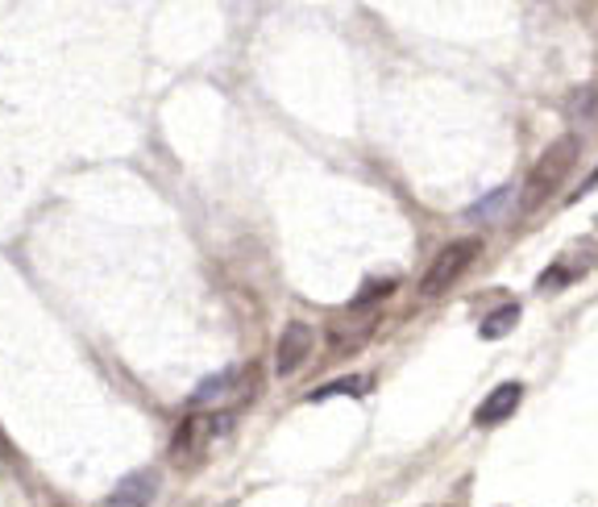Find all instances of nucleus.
Wrapping results in <instances>:
<instances>
[{
	"label": "nucleus",
	"mask_w": 598,
	"mask_h": 507,
	"mask_svg": "<svg viewBox=\"0 0 598 507\" xmlns=\"http://www.w3.org/2000/svg\"><path fill=\"white\" fill-rule=\"evenodd\" d=\"M507 205H511V187H499V191H490V196H483V200H478V205L470 208L465 217H470V221H495V217H499V212H503Z\"/></svg>",
	"instance_id": "9"
},
{
	"label": "nucleus",
	"mask_w": 598,
	"mask_h": 507,
	"mask_svg": "<svg viewBox=\"0 0 598 507\" xmlns=\"http://www.w3.org/2000/svg\"><path fill=\"white\" fill-rule=\"evenodd\" d=\"M478 250H483V242H449V246L433 258L428 275L420 279V292H424V296H440L449 283H458L461 271L478 258Z\"/></svg>",
	"instance_id": "2"
},
{
	"label": "nucleus",
	"mask_w": 598,
	"mask_h": 507,
	"mask_svg": "<svg viewBox=\"0 0 598 507\" xmlns=\"http://www.w3.org/2000/svg\"><path fill=\"white\" fill-rule=\"evenodd\" d=\"M154 495H159V474L154 470H134L113 486L109 507H150Z\"/></svg>",
	"instance_id": "4"
},
{
	"label": "nucleus",
	"mask_w": 598,
	"mask_h": 507,
	"mask_svg": "<svg viewBox=\"0 0 598 507\" xmlns=\"http://www.w3.org/2000/svg\"><path fill=\"white\" fill-rule=\"evenodd\" d=\"M241 395V370H221V374H212L204 379L196 395H191V408H208V404H229Z\"/></svg>",
	"instance_id": "6"
},
{
	"label": "nucleus",
	"mask_w": 598,
	"mask_h": 507,
	"mask_svg": "<svg viewBox=\"0 0 598 507\" xmlns=\"http://www.w3.org/2000/svg\"><path fill=\"white\" fill-rule=\"evenodd\" d=\"M565 109H570V116H577V121H590V116L598 113V92L586 84V88H577V92L570 96V104H565Z\"/></svg>",
	"instance_id": "10"
},
{
	"label": "nucleus",
	"mask_w": 598,
	"mask_h": 507,
	"mask_svg": "<svg viewBox=\"0 0 598 507\" xmlns=\"http://www.w3.org/2000/svg\"><path fill=\"white\" fill-rule=\"evenodd\" d=\"M221 429H229V420H208V416H187L184 424H179V433H175V445H171V454H175V458H187L191 449H200V445L216 437Z\"/></svg>",
	"instance_id": "5"
},
{
	"label": "nucleus",
	"mask_w": 598,
	"mask_h": 507,
	"mask_svg": "<svg viewBox=\"0 0 598 507\" xmlns=\"http://www.w3.org/2000/svg\"><path fill=\"white\" fill-rule=\"evenodd\" d=\"M312 342H316L312 324L291 321L287 329H283V337H278V349H275V374H278V379L296 374V370L308 362V354H312Z\"/></svg>",
	"instance_id": "3"
},
{
	"label": "nucleus",
	"mask_w": 598,
	"mask_h": 507,
	"mask_svg": "<svg viewBox=\"0 0 598 507\" xmlns=\"http://www.w3.org/2000/svg\"><path fill=\"white\" fill-rule=\"evenodd\" d=\"M577 154H582V141L577 138H561L552 141L549 150L540 154V162L532 166V180H528V191H524V208H540V200H549L552 191L561 187V180L574 171Z\"/></svg>",
	"instance_id": "1"
},
{
	"label": "nucleus",
	"mask_w": 598,
	"mask_h": 507,
	"mask_svg": "<svg viewBox=\"0 0 598 507\" xmlns=\"http://www.w3.org/2000/svg\"><path fill=\"white\" fill-rule=\"evenodd\" d=\"M520 395H524V387L520 383H499L495 392L486 395V404L474 412V424H499V420H507V416L515 412V404H520Z\"/></svg>",
	"instance_id": "7"
},
{
	"label": "nucleus",
	"mask_w": 598,
	"mask_h": 507,
	"mask_svg": "<svg viewBox=\"0 0 598 507\" xmlns=\"http://www.w3.org/2000/svg\"><path fill=\"white\" fill-rule=\"evenodd\" d=\"M370 387V379H341V383H328L321 392H312V399H328V395H362Z\"/></svg>",
	"instance_id": "12"
},
{
	"label": "nucleus",
	"mask_w": 598,
	"mask_h": 507,
	"mask_svg": "<svg viewBox=\"0 0 598 507\" xmlns=\"http://www.w3.org/2000/svg\"><path fill=\"white\" fill-rule=\"evenodd\" d=\"M574 271H570V267H565V262H557V267H549V271H545V275H540V283H536V287H540V292H561V287H565V283H574Z\"/></svg>",
	"instance_id": "11"
},
{
	"label": "nucleus",
	"mask_w": 598,
	"mask_h": 507,
	"mask_svg": "<svg viewBox=\"0 0 598 507\" xmlns=\"http://www.w3.org/2000/svg\"><path fill=\"white\" fill-rule=\"evenodd\" d=\"M515 324H520V304H503V308H495L490 317H483L478 333H483V342H499V337L511 333Z\"/></svg>",
	"instance_id": "8"
}]
</instances>
